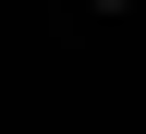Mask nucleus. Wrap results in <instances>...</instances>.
Segmentation results:
<instances>
[{
    "mask_svg": "<svg viewBox=\"0 0 146 134\" xmlns=\"http://www.w3.org/2000/svg\"><path fill=\"white\" fill-rule=\"evenodd\" d=\"M98 12H134V0H98Z\"/></svg>",
    "mask_w": 146,
    "mask_h": 134,
    "instance_id": "obj_1",
    "label": "nucleus"
}]
</instances>
